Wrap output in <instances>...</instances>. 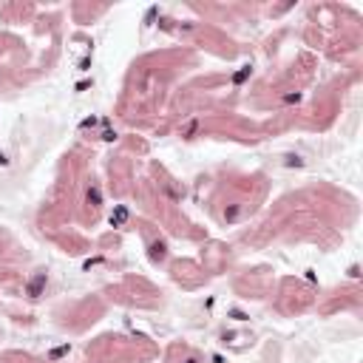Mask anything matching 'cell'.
Listing matches in <instances>:
<instances>
[{
    "label": "cell",
    "mask_w": 363,
    "mask_h": 363,
    "mask_svg": "<svg viewBox=\"0 0 363 363\" xmlns=\"http://www.w3.org/2000/svg\"><path fill=\"white\" fill-rule=\"evenodd\" d=\"M43 287H46V272H40V275H34V278H31V281H29V287H26V292H29L31 298H37Z\"/></svg>",
    "instance_id": "obj_1"
},
{
    "label": "cell",
    "mask_w": 363,
    "mask_h": 363,
    "mask_svg": "<svg viewBox=\"0 0 363 363\" xmlns=\"http://www.w3.org/2000/svg\"><path fill=\"white\" fill-rule=\"evenodd\" d=\"M165 256V247L162 244H153V258H162Z\"/></svg>",
    "instance_id": "obj_4"
},
{
    "label": "cell",
    "mask_w": 363,
    "mask_h": 363,
    "mask_svg": "<svg viewBox=\"0 0 363 363\" xmlns=\"http://www.w3.org/2000/svg\"><path fill=\"white\" fill-rule=\"evenodd\" d=\"M125 219H128V207H116V213L111 216V224L119 227V224H125Z\"/></svg>",
    "instance_id": "obj_2"
},
{
    "label": "cell",
    "mask_w": 363,
    "mask_h": 363,
    "mask_svg": "<svg viewBox=\"0 0 363 363\" xmlns=\"http://www.w3.org/2000/svg\"><path fill=\"white\" fill-rule=\"evenodd\" d=\"M187 363H196V360H187Z\"/></svg>",
    "instance_id": "obj_6"
},
{
    "label": "cell",
    "mask_w": 363,
    "mask_h": 363,
    "mask_svg": "<svg viewBox=\"0 0 363 363\" xmlns=\"http://www.w3.org/2000/svg\"><path fill=\"white\" fill-rule=\"evenodd\" d=\"M88 205H91V207H100V205H102L100 187H88Z\"/></svg>",
    "instance_id": "obj_3"
},
{
    "label": "cell",
    "mask_w": 363,
    "mask_h": 363,
    "mask_svg": "<svg viewBox=\"0 0 363 363\" xmlns=\"http://www.w3.org/2000/svg\"><path fill=\"white\" fill-rule=\"evenodd\" d=\"M247 74H250V65L244 68V71H238V74H235V83H244V77H247Z\"/></svg>",
    "instance_id": "obj_5"
}]
</instances>
